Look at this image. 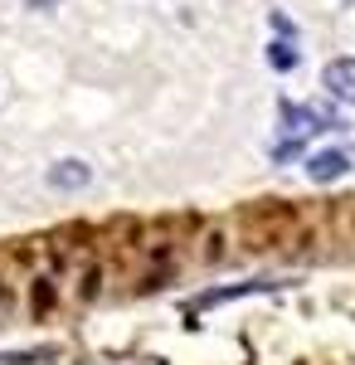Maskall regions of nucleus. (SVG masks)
I'll use <instances>...</instances> for the list:
<instances>
[{"label": "nucleus", "instance_id": "f257e3e1", "mask_svg": "<svg viewBox=\"0 0 355 365\" xmlns=\"http://www.w3.org/2000/svg\"><path fill=\"white\" fill-rule=\"evenodd\" d=\"M351 170V156L346 151H317L312 161H307V175L317 180V185H331V180H341Z\"/></svg>", "mask_w": 355, "mask_h": 365}, {"label": "nucleus", "instance_id": "f03ea898", "mask_svg": "<svg viewBox=\"0 0 355 365\" xmlns=\"http://www.w3.org/2000/svg\"><path fill=\"white\" fill-rule=\"evenodd\" d=\"M321 83L331 88V98H341V103H355V58H336V63H326Z\"/></svg>", "mask_w": 355, "mask_h": 365}, {"label": "nucleus", "instance_id": "7ed1b4c3", "mask_svg": "<svg viewBox=\"0 0 355 365\" xmlns=\"http://www.w3.org/2000/svg\"><path fill=\"white\" fill-rule=\"evenodd\" d=\"M93 180V170L83 166V161H58V166H49V185L54 190H83Z\"/></svg>", "mask_w": 355, "mask_h": 365}, {"label": "nucleus", "instance_id": "20e7f679", "mask_svg": "<svg viewBox=\"0 0 355 365\" xmlns=\"http://www.w3.org/2000/svg\"><path fill=\"white\" fill-rule=\"evenodd\" d=\"M268 63H273L277 73H292V68H297V49L282 39V44H273V49H268Z\"/></svg>", "mask_w": 355, "mask_h": 365}, {"label": "nucleus", "instance_id": "39448f33", "mask_svg": "<svg viewBox=\"0 0 355 365\" xmlns=\"http://www.w3.org/2000/svg\"><path fill=\"white\" fill-rule=\"evenodd\" d=\"M224 244H229V239H224V229H210V234H205V249H200V263H219V258H224Z\"/></svg>", "mask_w": 355, "mask_h": 365}, {"label": "nucleus", "instance_id": "423d86ee", "mask_svg": "<svg viewBox=\"0 0 355 365\" xmlns=\"http://www.w3.org/2000/svg\"><path fill=\"white\" fill-rule=\"evenodd\" d=\"M49 302H54V287H49V278H39V292H34V307L44 312Z\"/></svg>", "mask_w": 355, "mask_h": 365}, {"label": "nucleus", "instance_id": "0eeeda50", "mask_svg": "<svg viewBox=\"0 0 355 365\" xmlns=\"http://www.w3.org/2000/svg\"><path fill=\"white\" fill-rule=\"evenodd\" d=\"M25 5H29V10H54L58 0H25Z\"/></svg>", "mask_w": 355, "mask_h": 365}]
</instances>
